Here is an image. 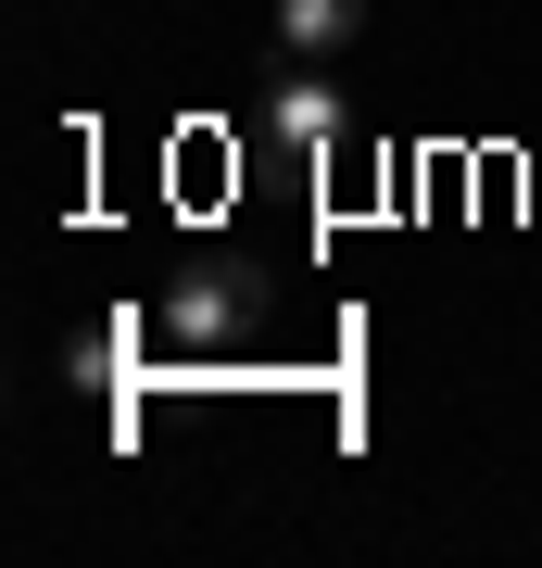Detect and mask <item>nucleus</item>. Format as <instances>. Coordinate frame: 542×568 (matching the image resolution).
<instances>
[{"mask_svg": "<svg viewBox=\"0 0 542 568\" xmlns=\"http://www.w3.org/2000/svg\"><path fill=\"white\" fill-rule=\"evenodd\" d=\"M366 39V0H278V63H341Z\"/></svg>", "mask_w": 542, "mask_h": 568, "instance_id": "nucleus-1", "label": "nucleus"}, {"mask_svg": "<svg viewBox=\"0 0 542 568\" xmlns=\"http://www.w3.org/2000/svg\"><path fill=\"white\" fill-rule=\"evenodd\" d=\"M278 140L328 152V140H341V89H328V77H290V89H278Z\"/></svg>", "mask_w": 542, "mask_h": 568, "instance_id": "nucleus-2", "label": "nucleus"}, {"mask_svg": "<svg viewBox=\"0 0 542 568\" xmlns=\"http://www.w3.org/2000/svg\"><path fill=\"white\" fill-rule=\"evenodd\" d=\"M241 328V278H190L177 291V342H227Z\"/></svg>", "mask_w": 542, "mask_h": 568, "instance_id": "nucleus-3", "label": "nucleus"}]
</instances>
